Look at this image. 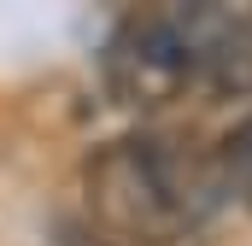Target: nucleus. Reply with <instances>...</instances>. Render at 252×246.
<instances>
[{"mask_svg": "<svg viewBox=\"0 0 252 246\" xmlns=\"http://www.w3.org/2000/svg\"><path fill=\"white\" fill-rule=\"evenodd\" d=\"M193 94L241 100L252 94V6H176Z\"/></svg>", "mask_w": 252, "mask_h": 246, "instance_id": "3", "label": "nucleus"}, {"mask_svg": "<svg viewBox=\"0 0 252 246\" xmlns=\"http://www.w3.org/2000/svg\"><path fill=\"white\" fill-rule=\"evenodd\" d=\"M106 88L124 106H170V100L193 94L176 6L135 12L118 24V35L106 41Z\"/></svg>", "mask_w": 252, "mask_h": 246, "instance_id": "2", "label": "nucleus"}, {"mask_svg": "<svg viewBox=\"0 0 252 246\" xmlns=\"http://www.w3.org/2000/svg\"><path fill=\"white\" fill-rule=\"evenodd\" d=\"M88 199L118 235L164 246L182 229L205 223L229 193L217 158H199L170 135H129L88 164Z\"/></svg>", "mask_w": 252, "mask_h": 246, "instance_id": "1", "label": "nucleus"}]
</instances>
